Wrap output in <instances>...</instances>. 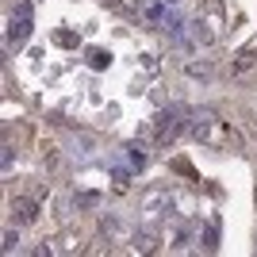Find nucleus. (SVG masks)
I'll return each instance as SVG.
<instances>
[{"instance_id":"obj_7","label":"nucleus","mask_w":257,"mask_h":257,"mask_svg":"<svg viewBox=\"0 0 257 257\" xmlns=\"http://www.w3.org/2000/svg\"><path fill=\"white\" fill-rule=\"evenodd\" d=\"M135 249H142V253H150V249H154V238H150V234H139V238H135Z\"/></svg>"},{"instance_id":"obj_8","label":"nucleus","mask_w":257,"mask_h":257,"mask_svg":"<svg viewBox=\"0 0 257 257\" xmlns=\"http://www.w3.org/2000/svg\"><path fill=\"white\" fill-rule=\"evenodd\" d=\"M131 161H135V165H142V161H146V154H142L139 146H131Z\"/></svg>"},{"instance_id":"obj_1","label":"nucleus","mask_w":257,"mask_h":257,"mask_svg":"<svg viewBox=\"0 0 257 257\" xmlns=\"http://www.w3.org/2000/svg\"><path fill=\"white\" fill-rule=\"evenodd\" d=\"M192 135L211 150H242V139L226 127L223 119H215L211 111H196L192 115Z\"/></svg>"},{"instance_id":"obj_5","label":"nucleus","mask_w":257,"mask_h":257,"mask_svg":"<svg viewBox=\"0 0 257 257\" xmlns=\"http://www.w3.org/2000/svg\"><path fill=\"white\" fill-rule=\"evenodd\" d=\"M253 54H257V43H253V46H246V50H238V58H234V73H242V69H249V65L257 62Z\"/></svg>"},{"instance_id":"obj_3","label":"nucleus","mask_w":257,"mask_h":257,"mask_svg":"<svg viewBox=\"0 0 257 257\" xmlns=\"http://www.w3.org/2000/svg\"><path fill=\"white\" fill-rule=\"evenodd\" d=\"M12 219H16L20 226L35 223V219H39V204H35V200H27V196H16V200H12Z\"/></svg>"},{"instance_id":"obj_2","label":"nucleus","mask_w":257,"mask_h":257,"mask_svg":"<svg viewBox=\"0 0 257 257\" xmlns=\"http://www.w3.org/2000/svg\"><path fill=\"white\" fill-rule=\"evenodd\" d=\"M27 35H31V4L20 0V8L12 12V23H8V43L23 46V43H27Z\"/></svg>"},{"instance_id":"obj_6","label":"nucleus","mask_w":257,"mask_h":257,"mask_svg":"<svg viewBox=\"0 0 257 257\" xmlns=\"http://www.w3.org/2000/svg\"><path fill=\"white\" fill-rule=\"evenodd\" d=\"M88 65H92V69H104V65H107V54L104 50H88Z\"/></svg>"},{"instance_id":"obj_4","label":"nucleus","mask_w":257,"mask_h":257,"mask_svg":"<svg viewBox=\"0 0 257 257\" xmlns=\"http://www.w3.org/2000/svg\"><path fill=\"white\" fill-rule=\"evenodd\" d=\"M184 131V123L177 115H158V142H173Z\"/></svg>"},{"instance_id":"obj_9","label":"nucleus","mask_w":257,"mask_h":257,"mask_svg":"<svg viewBox=\"0 0 257 257\" xmlns=\"http://www.w3.org/2000/svg\"><path fill=\"white\" fill-rule=\"evenodd\" d=\"M4 249H8V253L16 249V230H8V234H4Z\"/></svg>"}]
</instances>
